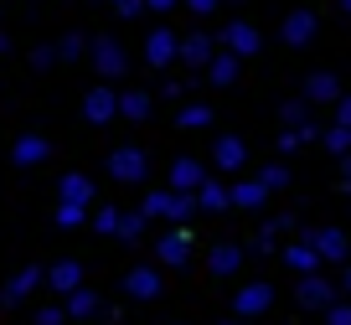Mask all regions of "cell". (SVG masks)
Here are the masks:
<instances>
[{
	"instance_id": "d6986e66",
	"label": "cell",
	"mask_w": 351,
	"mask_h": 325,
	"mask_svg": "<svg viewBox=\"0 0 351 325\" xmlns=\"http://www.w3.org/2000/svg\"><path fill=\"white\" fill-rule=\"evenodd\" d=\"M243 258H248V253L238 248V243H217V248H212V274H217V279H228V274H238L243 269Z\"/></svg>"
},
{
	"instance_id": "277c9868",
	"label": "cell",
	"mask_w": 351,
	"mask_h": 325,
	"mask_svg": "<svg viewBox=\"0 0 351 325\" xmlns=\"http://www.w3.org/2000/svg\"><path fill=\"white\" fill-rule=\"evenodd\" d=\"M83 119L88 124L119 119V88H88V93H83Z\"/></svg>"
},
{
	"instance_id": "816d5d0a",
	"label": "cell",
	"mask_w": 351,
	"mask_h": 325,
	"mask_svg": "<svg viewBox=\"0 0 351 325\" xmlns=\"http://www.w3.org/2000/svg\"><path fill=\"white\" fill-rule=\"evenodd\" d=\"M109 5H119V0H109Z\"/></svg>"
},
{
	"instance_id": "ac0fdd59",
	"label": "cell",
	"mask_w": 351,
	"mask_h": 325,
	"mask_svg": "<svg viewBox=\"0 0 351 325\" xmlns=\"http://www.w3.org/2000/svg\"><path fill=\"white\" fill-rule=\"evenodd\" d=\"M155 253H160L165 269H181V263L191 258V243H186V232H165V238L155 243Z\"/></svg>"
},
{
	"instance_id": "7a4b0ae2",
	"label": "cell",
	"mask_w": 351,
	"mask_h": 325,
	"mask_svg": "<svg viewBox=\"0 0 351 325\" xmlns=\"http://www.w3.org/2000/svg\"><path fill=\"white\" fill-rule=\"evenodd\" d=\"M109 176H114V181H124V186H140L145 176H150V160H145L140 145H119V150L109 155Z\"/></svg>"
},
{
	"instance_id": "f6af8a7d",
	"label": "cell",
	"mask_w": 351,
	"mask_h": 325,
	"mask_svg": "<svg viewBox=\"0 0 351 325\" xmlns=\"http://www.w3.org/2000/svg\"><path fill=\"white\" fill-rule=\"evenodd\" d=\"M341 186L351 191V155H341Z\"/></svg>"
},
{
	"instance_id": "cb8c5ba5",
	"label": "cell",
	"mask_w": 351,
	"mask_h": 325,
	"mask_svg": "<svg viewBox=\"0 0 351 325\" xmlns=\"http://www.w3.org/2000/svg\"><path fill=\"white\" fill-rule=\"evenodd\" d=\"M57 196H62V202H77V206H93V181H88L83 171H73V176H62Z\"/></svg>"
},
{
	"instance_id": "44dd1931",
	"label": "cell",
	"mask_w": 351,
	"mask_h": 325,
	"mask_svg": "<svg viewBox=\"0 0 351 325\" xmlns=\"http://www.w3.org/2000/svg\"><path fill=\"white\" fill-rule=\"evenodd\" d=\"M305 98H310V104H336V98H341L336 73H310L305 77Z\"/></svg>"
},
{
	"instance_id": "e0dca14e",
	"label": "cell",
	"mask_w": 351,
	"mask_h": 325,
	"mask_svg": "<svg viewBox=\"0 0 351 325\" xmlns=\"http://www.w3.org/2000/svg\"><path fill=\"white\" fill-rule=\"evenodd\" d=\"M47 150H52V145H47L42 134H21V140H16V150H11V160L21 165V171H32V165L47 160Z\"/></svg>"
},
{
	"instance_id": "ee69618b",
	"label": "cell",
	"mask_w": 351,
	"mask_h": 325,
	"mask_svg": "<svg viewBox=\"0 0 351 325\" xmlns=\"http://www.w3.org/2000/svg\"><path fill=\"white\" fill-rule=\"evenodd\" d=\"M336 119H341V124H351V93H341V98H336Z\"/></svg>"
},
{
	"instance_id": "ffe728a7",
	"label": "cell",
	"mask_w": 351,
	"mask_h": 325,
	"mask_svg": "<svg viewBox=\"0 0 351 325\" xmlns=\"http://www.w3.org/2000/svg\"><path fill=\"white\" fill-rule=\"evenodd\" d=\"M36 284H47V274H42V269H21V274H16V279H11V284H5V294H0V304H21L26 294L36 289Z\"/></svg>"
},
{
	"instance_id": "9c48e42d",
	"label": "cell",
	"mask_w": 351,
	"mask_h": 325,
	"mask_svg": "<svg viewBox=\"0 0 351 325\" xmlns=\"http://www.w3.org/2000/svg\"><path fill=\"white\" fill-rule=\"evenodd\" d=\"M217 47H222V36L191 32V36H181V62H186V67H207L212 57H217Z\"/></svg>"
},
{
	"instance_id": "7c38bea8",
	"label": "cell",
	"mask_w": 351,
	"mask_h": 325,
	"mask_svg": "<svg viewBox=\"0 0 351 325\" xmlns=\"http://www.w3.org/2000/svg\"><path fill=\"white\" fill-rule=\"evenodd\" d=\"M305 238L320 248V258H326V263L351 258V243H346V232H341V228H315V232H305Z\"/></svg>"
},
{
	"instance_id": "d4e9b609",
	"label": "cell",
	"mask_w": 351,
	"mask_h": 325,
	"mask_svg": "<svg viewBox=\"0 0 351 325\" xmlns=\"http://www.w3.org/2000/svg\"><path fill=\"white\" fill-rule=\"evenodd\" d=\"M238 62H243L238 52H217V57L207 62V77H212L217 88H232V83H238Z\"/></svg>"
},
{
	"instance_id": "bcb514c9",
	"label": "cell",
	"mask_w": 351,
	"mask_h": 325,
	"mask_svg": "<svg viewBox=\"0 0 351 325\" xmlns=\"http://www.w3.org/2000/svg\"><path fill=\"white\" fill-rule=\"evenodd\" d=\"M145 5H150V11H176L181 0H145Z\"/></svg>"
},
{
	"instance_id": "9a60e30c",
	"label": "cell",
	"mask_w": 351,
	"mask_h": 325,
	"mask_svg": "<svg viewBox=\"0 0 351 325\" xmlns=\"http://www.w3.org/2000/svg\"><path fill=\"white\" fill-rule=\"evenodd\" d=\"M47 284H52L57 294H73L77 284H83V263L77 258H57L52 269H47Z\"/></svg>"
},
{
	"instance_id": "6da1fadb",
	"label": "cell",
	"mask_w": 351,
	"mask_h": 325,
	"mask_svg": "<svg viewBox=\"0 0 351 325\" xmlns=\"http://www.w3.org/2000/svg\"><path fill=\"white\" fill-rule=\"evenodd\" d=\"M145 212L150 217H160V222H186L191 212H197V191H150L145 196Z\"/></svg>"
},
{
	"instance_id": "d6a6232c",
	"label": "cell",
	"mask_w": 351,
	"mask_h": 325,
	"mask_svg": "<svg viewBox=\"0 0 351 325\" xmlns=\"http://www.w3.org/2000/svg\"><path fill=\"white\" fill-rule=\"evenodd\" d=\"M88 222V206L77 202H57V228H83Z\"/></svg>"
},
{
	"instance_id": "681fc988",
	"label": "cell",
	"mask_w": 351,
	"mask_h": 325,
	"mask_svg": "<svg viewBox=\"0 0 351 325\" xmlns=\"http://www.w3.org/2000/svg\"><path fill=\"white\" fill-rule=\"evenodd\" d=\"M341 11H346V16H351V0H341Z\"/></svg>"
},
{
	"instance_id": "484cf974",
	"label": "cell",
	"mask_w": 351,
	"mask_h": 325,
	"mask_svg": "<svg viewBox=\"0 0 351 325\" xmlns=\"http://www.w3.org/2000/svg\"><path fill=\"white\" fill-rule=\"evenodd\" d=\"M197 206H202V212H228V206H232V186H222V181H202Z\"/></svg>"
},
{
	"instance_id": "83f0119b",
	"label": "cell",
	"mask_w": 351,
	"mask_h": 325,
	"mask_svg": "<svg viewBox=\"0 0 351 325\" xmlns=\"http://www.w3.org/2000/svg\"><path fill=\"white\" fill-rule=\"evenodd\" d=\"M310 108H315V104H310L305 93H300V98H285V104H279V119H285L289 130H300V124H310Z\"/></svg>"
},
{
	"instance_id": "7dc6e473",
	"label": "cell",
	"mask_w": 351,
	"mask_h": 325,
	"mask_svg": "<svg viewBox=\"0 0 351 325\" xmlns=\"http://www.w3.org/2000/svg\"><path fill=\"white\" fill-rule=\"evenodd\" d=\"M341 294H351V263H346V279H341Z\"/></svg>"
},
{
	"instance_id": "5bb4252c",
	"label": "cell",
	"mask_w": 351,
	"mask_h": 325,
	"mask_svg": "<svg viewBox=\"0 0 351 325\" xmlns=\"http://www.w3.org/2000/svg\"><path fill=\"white\" fill-rule=\"evenodd\" d=\"M124 294H130V300H155V294H160V269H130L124 274Z\"/></svg>"
},
{
	"instance_id": "ab89813d",
	"label": "cell",
	"mask_w": 351,
	"mask_h": 325,
	"mask_svg": "<svg viewBox=\"0 0 351 325\" xmlns=\"http://www.w3.org/2000/svg\"><path fill=\"white\" fill-rule=\"evenodd\" d=\"M52 62H62L57 47H36V52H32V67H52Z\"/></svg>"
},
{
	"instance_id": "7bdbcfd3",
	"label": "cell",
	"mask_w": 351,
	"mask_h": 325,
	"mask_svg": "<svg viewBox=\"0 0 351 325\" xmlns=\"http://www.w3.org/2000/svg\"><path fill=\"white\" fill-rule=\"evenodd\" d=\"M181 5H186V11H197V16H207V11H217L222 0H181Z\"/></svg>"
},
{
	"instance_id": "c3c4849f",
	"label": "cell",
	"mask_w": 351,
	"mask_h": 325,
	"mask_svg": "<svg viewBox=\"0 0 351 325\" xmlns=\"http://www.w3.org/2000/svg\"><path fill=\"white\" fill-rule=\"evenodd\" d=\"M0 52H11V36H5V32H0Z\"/></svg>"
},
{
	"instance_id": "8992f818",
	"label": "cell",
	"mask_w": 351,
	"mask_h": 325,
	"mask_svg": "<svg viewBox=\"0 0 351 325\" xmlns=\"http://www.w3.org/2000/svg\"><path fill=\"white\" fill-rule=\"evenodd\" d=\"M88 57H93V67H99L104 77H124V67H130V57H124V47L114 42V36H99V42L88 47Z\"/></svg>"
},
{
	"instance_id": "74e56055",
	"label": "cell",
	"mask_w": 351,
	"mask_h": 325,
	"mask_svg": "<svg viewBox=\"0 0 351 325\" xmlns=\"http://www.w3.org/2000/svg\"><path fill=\"white\" fill-rule=\"evenodd\" d=\"M300 145H305V140H300V130H289V124H285V130H279V155L300 150Z\"/></svg>"
},
{
	"instance_id": "4dcf8cb0",
	"label": "cell",
	"mask_w": 351,
	"mask_h": 325,
	"mask_svg": "<svg viewBox=\"0 0 351 325\" xmlns=\"http://www.w3.org/2000/svg\"><path fill=\"white\" fill-rule=\"evenodd\" d=\"M176 119H181V130H207V124H212V108L207 104H186Z\"/></svg>"
},
{
	"instance_id": "603a6c76",
	"label": "cell",
	"mask_w": 351,
	"mask_h": 325,
	"mask_svg": "<svg viewBox=\"0 0 351 325\" xmlns=\"http://www.w3.org/2000/svg\"><path fill=\"white\" fill-rule=\"evenodd\" d=\"M263 202H269V186L263 181H238L232 186V206H243V212H263Z\"/></svg>"
},
{
	"instance_id": "8d00e7d4",
	"label": "cell",
	"mask_w": 351,
	"mask_h": 325,
	"mask_svg": "<svg viewBox=\"0 0 351 325\" xmlns=\"http://www.w3.org/2000/svg\"><path fill=\"white\" fill-rule=\"evenodd\" d=\"M67 320V304H42L36 310V325H62Z\"/></svg>"
},
{
	"instance_id": "1f68e13d",
	"label": "cell",
	"mask_w": 351,
	"mask_h": 325,
	"mask_svg": "<svg viewBox=\"0 0 351 325\" xmlns=\"http://www.w3.org/2000/svg\"><path fill=\"white\" fill-rule=\"evenodd\" d=\"M145 222H150V212H145V206H140V212H124V217H119V238L134 243V238L145 232Z\"/></svg>"
},
{
	"instance_id": "f907efd6",
	"label": "cell",
	"mask_w": 351,
	"mask_h": 325,
	"mask_svg": "<svg viewBox=\"0 0 351 325\" xmlns=\"http://www.w3.org/2000/svg\"><path fill=\"white\" fill-rule=\"evenodd\" d=\"M222 325H238V315H232V320H222Z\"/></svg>"
},
{
	"instance_id": "ba28073f",
	"label": "cell",
	"mask_w": 351,
	"mask_h": 325,
	"mask_svg": "<svg viewBox=\"0 0 351 325\" xmlns=\"http://www.w3.org/2000/svg\"><path fill=\"white\" fill-rule=\"evenodd\" d=\"M315 32H320V21H315V11H289L285 16V26H279V36H285V47H310L315 42Z\"/></svg>"
},
{
	"instance_id": "52a82bcc",
	"label": "cell",
	"mask_w": 351,
	"mask_h": 325,
	"mask_svg": "<svg viewBox=\"0 0 351 325\" xmlns=\"http://www.w3.org/2000/svg\"><path fill=\"white\" fill-rule=\"evenodd\" d=\"M222 47L238 52V57H258L263 36H258V26H248V21H228V26H222Z\"/></svg>"
},
{
	"instance_id": "4316f807",
	"label": "cell",
	"mask_w": 351,
	"mask_h": 325,
	"mask_svg": "<svg viewBox=\"0 0 351 325\" xmlns=\"http://www.w3.org/2000/svg\"><path fill=\"white\" fill-rule=\"evenodd\" d=\"M119 114H124V119H134V124L150 119V93H140V88H124V93H119Z\"/></svg>"
},
{
	"instance_id": "b9f144b4",
	"label": "cell",
	"mask_w": 351,
	"mask_h": 325,
	"mask_svg": "<svg viewBox=\"0 0 351 325\" xmlns=\"http://www.w3.org/2000/svg\"><path fill=\"white\" fill-rule=\"evenodd\" d=\"M263 228H269V232H274V238H279V232H289V228H295V217H285V212H279V217H269Z\"/></svg>"
},
{
	"instance_id": "f546056e",
	"label": "cell",
	"mask_w": 351,
	"mask_h": 325,
	"mask_svg": "<svg viewBox=\"0 0 351 325\" xmlns=\"http://www.w3.org/2000/svg\"><path fill=\"white\" fill-rule=\"evenodd\" d=\"M119 206H99V212H93V217H88V222H93V228H99L104 232V238H119Z\"/></svg>"
},
{
	"instance_id": "7402d4cb",
	"label": "cell",
	"mask_w": 351,
	"mask_h": 325,
	"mask_svg": "<svg viewBox=\"0 0 351 325\" xmlns=\"http://www.w3.org/2000/svg\"><path fill=\"white\" fill-rule=\"evenodd\" d=\"M67 315H73V320H93V315H104V304H99V294H93V289H83V284H77V289L73 294H67Z\"/></svg>"
},
{
	"instance_id": "60d3db41",
	"label": "cell",
	"mask_w": 351,
	"mask_h": 325,
	"mask_svg": "<svg viewBox=\"0 0 351 325\" xmlns=\"http://www.w3.org/2000/svg\"><path fill=\"white\" fill-rule=\"evenodd\" d=\"M114 11H119L124 21H134V16H140V11H150V5H145V0H119V5H114Z\"/></svg>"
},
{
	"instance_id": "30bf717a",
	"label": "cell",
	"mask_w": 351,
	"mask_h": 325,
	"mask_svg": "<svg viewBox=\"0 0 351 325\" xmlns=\"http://www.w3.org/2000/svg\"><path fill=\"white\" fill-rule=\"evenodd\" d=\"M279 258H285V269H295V274H315L320 263H326V258H320V248H315L310 238L285 243V248H279Z\"/></svg>"
},
{
	"instance_id": "8fae6325",
	"label": "cell",
	"mask_w": 351,
	"mask_h": 325,
	"mask_svg": "<svg viewBox=\"0 0 351 325\" xmlns=\"http://www.w3.org/2000/svg\"><path fill=\"white\" fill-rule=\"evenodd\" d=\"M274 304V289L269 284H243L238 294H232V310H238V320H248V315H263Z\"/></svg>"
},
{
	"instance_id": "f1b7e54d",
	"label": "cell",
	"mask_w": 351,
	"mask_h": 325,
	"mask_svg": "<svg viewBox=\"0 0 351 325\" xmlns=\"http://www.w3.org/2000/svg\"><path fill=\"white\" fill-rule=\"evenodd\" d=\"M320 140H326V150L341 160V155H351V124H341V119H336L326 134H320Z\"/></svg>"
},
{
	"instance_id": "5b68a950",
	"label": "cell",
	"mask_w": 351,
	"mask_h": 325,
	"mask_svg": "<svg viewBox=\"0 0 351 325\" xmlns=\"http://www.w3.org/2000/svg\"><path fill=\"white\" fill-rule=\"evenodd\" d=\"M176 57H181V36L165 32V26H155V32L145 36V62L150 67H171Z\"/></svg>"
},
{
	"instance_id": "4fadbf2b",
	"label": "cell",
	"mask_w": 351,
	"mask_h": 325,
	"mask_svg": "<svg viewBox=\"0 0 351 325\" xmlns=\"http://www.w3.org/2000/svg\"><path fill=\"white\" fill-rule=\"evenodd\" d=\"M212 160H217V171H243V165H248V145H243L238 134H217Z\"/></svg>"
},
{
	"instance_id": "e575fe53",
	"label": "cell",
	"mask_w": 351,
	"mask_h": 325,
	"mask_svg": "<svg viewBox=\"0 0 351 325\" xmlns=\"http://www.w3.org/2000/svg\"><path fill=\"white\" fill-rule=\"evenodd\" d=\"M258 181L269 186V191H285V186H289V171L274 160V165H263V171H258Z\"/></svg>"
},
{
	"instance_id": "3957f363",
	"label": "cell",
	"mask_w": 351,
	"mask_h": 325,
	"mask_svg": "<svg viewBox=\"0 0 351 325\" xmlns=\"http://www.w3.org/2000/svg\"><path fill=\"white\" fill-rule=\"evenodd\" d=\"M336 294H341V289H336L320 269H315V274H300V284H295V300L305 304V310H330V304H336Z\"/></svg>"
},
{
	"instance_id": "2e32d148",
	"label": "cell",
	"mask_w": 351,
	"mask_h": 325,
	"mask_svg": "<svg viewBox=\"0 0 351 325\" xmlns=\"http://www.w3.org/2000/svg\"><path fill=\"white\" fill-rule=\"evenodd\" d=\"M202 181H207V171H202V160H191V155H181V160L171 165V186L176 191H202Z\"/></svg>"
},
{
	"instance_id": "d590c367",
	"label": "cell",
	"mask_w": 351,
	"mask_h": 325,
	"mask_svg": "<svg viewBox=\"0 0 351 325\" xmlns=\"http://www.w3.org/2000/svg\"><path fill=\"white\" fill-rule=\"evenodd\" d=\"M274 253H279V248H274V232H269V228L248 243V258H274Z\"/></svg>"
},
{
	"instance_id": "f35d334b",
	"label": "cell",
	"mask_w": 351,
	"mask_h": 325,
	"mask_svg": "<svg viewBox=\"0 0 351 325\" xmlns=\"http://www.w3.org/2000/svg\"><path fill=\"white\" fill-rule=\"evenodd\" d=\"M326 325H351V304H330V310H326Z\"/></svg>"
},
{
	"instance_id": "836d02e7",
	"label": "cell",
	"mask_w": 351,
	"mask_h": 325,
	"mask_svg": "<svg viewBox=\"0 0 351 325\" xmlns=\"http://www.w3.org/2000/svg\"><path fill=\"white\" fill-rule=\"evenodd\" d=\"M88 47H93V42H83V36H77V32H67L62 42H57V57H62V62H77V57H83Z\"/></svg>"
}]
</instances>
